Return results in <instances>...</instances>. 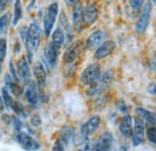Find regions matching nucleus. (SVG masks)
Returning a JSON list of instances; mask_svg holds the SVG:
<instances>
[{
  "label": "nucleus",
  "instance_id": "f257e3e1",
  "mask_svg": "<svg viewBox=\"0 0 156 151\" xmlns=\"http://www.w3.org/2000/svg\"><path fill=\"white\" fill-rule=\"evenodd\" d=\"M41 41V29L37 23H31L28 26V37L25 41V48L28 54V61L33 60V53L37 51Z\"/></svg>",
  "mask_w": 156,
  "mask_h": 151
},
{
  "label": "nucleus",
  "instance_id": "f03ea898",
  "mask_svg": "<svg viewBox=\"0 0 156 151\" xmlns=\"http://www.w3.org/2000/svg\"><path fill=\"white\" fill-rule=\"evenodd\" d=\"M58 13H59L58 2H52L47 7V10L44 12V17H43V33H44V35L47 37L51 36V34L53 31V26L55 24Z\"/></svg>",
  "mask_w": 156,
  "mask_h": 151
},
{
  "label": "nucleus",
  "instance_id": "7ed1b4c3",
  "mask_svg": "<svg viewBox=\"0 0 156 151\" xmlns=\"http://www.w3.org/2000/svg\"><path fill=\"white\" fill-rule=\"evenodd\" d=\"M101 76V67L98 62H93L84 68L79 77V82L82 85H90L95 83Z\"/></svg>",
  "mask_w": 156,
  "mask_h": 151
},
{
  "label": "nucleus",
  "instance_id": "20e7f679",
  "mask_svg": "<svg viewBox=\"0 0 156 151\" xmlns=\"http://www.w3.org/2000/svg\"><path fill=\"white\" fill-rule=\"evenodd\" d=\"M151 9H153V5L150 2L144 4L143 7L140 9V13L136 22V33L138 35H143L147 31V28L151 18Z\"/></svg>",
  "mask_w": 156,
  "mask_h": 151
},
{
  "label": "nucleus",
  "instance_id": "39448f33",
  "mask_svg": "<svg viewBox=\"0 0 156 151\" xmlns=\"http://www.w3.org/2000/svg\"><path fill=\"white\" fill-rule=\"evenodd\" d=\"M60 49L58 46H55L52 41L46 46L44 49V54H43V59H44V64L47 65L48 68H54L57 62H58V58L60 54Z\"/></svg>",
  "mask_w": 156,
  "mask_h": 151
},
{
  "label": "nucleus",
  "instance_id": "423d86ee",
  "mask_svg": "<svg viewBox=\"0 0 156 151\" xmlns=\"http://www.w3.org/2000/svg\"><path fill=\"white\" fill-rule=\"evenodd\" d=\"M144 137H145V125L144 121L140 118H135L133 119V130H132V145L138 146L144 142Z\"/></svg>",
  "mask_w": 156,
  "mask_h": 151
},
{
  "label": "nucleus",
  "instance_id": "0eeeda50",
  "mask_svg": "<svg viewBox=\"0 0 156 151\" xmlns=\"http://www.w3.org/2000/svg\"><path fill=\"white\" fill-rule=\"evenodd\" d=\"M72 24L75 30L80 33L84 25V6L80 1H76L72 9Z\"/></svg>",
  "mask_w": 156,
  "mask_h": 151
},
{
  "label": "nucleus",
  "instance_id": "6e6552de",
  "mask_svg": "<svg viewBox=\"0 0 156 151\" xmlns=\"http://www.w3.org/2000/svg\"><path fill=\"white\" fill-rule=\"evenodd\" d=\"M101 125V118L98 115H94L91 116L85 124L82 125L80 127V135L83 139H88L89 135L94 134V133L98 131V128Z\"/></svg>",
  "mask_w": 156,
  "mask_h": 151
},
{
  "label": "nucleus",
  "instance_id": "1a4fd4ad",
  "mask_svg": "<svg viewBox=\"0 0 156 151\" xmlns=\"http://www.w3.org/2000/svg\"><path fill=\"white\" fill-rule=\"evenodd\" d=\"M83 51V42L82 41H76L72 44H70V47L66 49V52L64 53L62 61L65 64H72L73 61L77 60V58L80 55Z\"/></svg>",
  "mask_w": 156,
  "mask_h": 151
},
{
  "label": "nucleus",
  "instance_id": "9d476101",
  "mask_svg": "<svg viewBox=\"0 0 156 151\" xmlns=\"http://www.w3.org/2000/svg\"><path fill=\"white\" fill-rule=\"evenodd\" d=\"M15 138L24 150H39L40 149V143L37 140H35L33 137H30L28 133L20 131L15 135Z\"/></svg>",
  "mask_w": 156,
  "mask_h": 151
},
{
  "label": "nucleus",
  "instance_id": "9b49d317",
  "mask_svg": "<svg viewBox=\"0 0 156 151\" xmlns=\"http://www.w3.org/2000/svg\"><path fill=\"white\" fill-rule=\"evenodd\" d=\"M114 51H115V42L112 40H107V41H103L96 48L94 57L98 60H101V59H105L108 55H111Z\"/></svg>",
  "mask_w": 156,
  "mask_h": 151
},
{
  "label": "nucleus",
  "instance_id": "f8f14e48",
  "mask_svg": "<svg viewBox=\"0 0 156 151\" xmlns=\"http://www.w3.org/2000/svg\"><path fill=\"white\" fill-rule=\"evenodd\" d=\"M106 36H107V34L103 30H96V31L91 33V35H89V37L85 41L87 49L95 51L103 41H106Z\"/></svg>",
  "mask_w": 156,
  "mask_h": 151
},
{
  "label": "nucleus",
  "instance_id": "ddd939ff",
  "mask_svg": "<svg viewBox=\"0 0 156 151\" xmlns=\"http://www.w3.org/2000/svg\"><path fill=\"white\" fill-rule=\"evenodd\" d=\"M24 95H25V98L29 102V104L31 107L36 108L40 102V94H39V90H37V85L33 80L28 84V88L25 89Z\"/></svg>",
  "mask_w": 156,
  "mask_h": 151
},
{
  "label": "nucleus",
  "instance_id": "4468645a",
  "mask_svg": "<svg viewBox=\"0 0 156 151\" xmlns=\"http://www.w3.org/2000/svg\"><path fill=\"white\" fill-rule=\"evenodd\" d=\"M113 146V135L111 132H103L100 138L98 139V142L94 143V149L93 150H111Z\"/></svg>",
  "mask_w": 156,
  "mask_h": 151
},
{
  "label": "nucleus",
  "instance_id": "2eb2a0df",
  "mask_svg": "<svg viewBox=\"0 0 156 151\" xmlns=\"http://www.w3.org/2000/svg\"><path fill=\"white\" fill-rule=\"evenodd\" d=\"M17 72L18 77L25 84H29L31 82V71L29 67V61L25 58H20L17 64Z\"/></svg>",
  "mask_w": 156,
  "mask_h": 151
},
{
  "label": "nucleus",
  "instance_id": "dca6fc26",
  "mask_svg": "<svg viewBox=\"0 0 156 151\" xmlns=\"http://www.w3.org/2000/svg\"><path fill=\"white\" fill-rule=\"evenodd\" d=\"M132 130H133V119L129 114H125V116H122V119L119 122V132L124 138H131Z\"/></svg>",
  "mask_w": 156,
  "mask_h": 151
},
{
  "label": "nucleus",
  "instance_id": "f3484780",
  "mask_svg": "<svg viewBox=\"0 0 156 151\" xmlns=\"http://www.w3.org/2000/svg\"><path fill=\"white\" fill-rule=\"evenodd\" d=\"M33 73L36 79V85L40 89H43L46 86V79H47V73H46V68L43 66L42 62H35L34 64V68H33Z\"/></svg>",
  "mask_w": 156,
  "mask_h": 151
},
{
  "label": "nucleus",
  "instance_id": "a211bd4d",
  "mask_svg": "<svg viewBox=\"0 0 156 151\" xmlns=\"http://www.w3.org/2000/svg\"><path fill=\"white\" fill-rule=\"evenodd\" d=\"M98 17V10L96 7V4L93 1H89L87 6L84 7V23L87 24H93Z\"/></svg>",
  "mask_w": 156,
  "mask_h": 151
},
{
  "label": "nucleus",
  "instance_id": "6ab92c4d",
  "mask_svg": "<svg viewBox=\"0 0 156 151\" xmlns=\"http://www.w3.org/2000/svg\"><path fill=\"white\" fill-rule=\"evenodd\" d=\"M5 88L9 91H11V94H13L15 96H20V95L24 93L23 88L20 86L17 82H15L10 75L5 76Z\"/></svg>",
  "mask_w": 156,
  "mask_h": 151
},
{
  "label": "nucleus",
  "instance_id": "aec40b11",
  "mask_svg": "<svg viewBox=\"0 0 156 151\" xmlns=\"http://www.w3.org/2000/svg\"><path fill=\"white\" fill-rule=\"evenodd\" d=\"M136 115L138 118H140L144 122H148L149 125H155L156 124V114L148 111V109H144V108H140V107H137L135 109Z\"/></svg>",
  "mask_w": 156,
  "mask_h": 151
},
{
  "label": "nucleus",
  "instance_id": "412c9836",
  "mask_svg": "<svg viewBox=\"0 0 156 151\" xmlns=\"http://www.w3.org/2000/svg\"><path fill=\"white\" fill-rule=\"evenodd\" d=\"M55 46H58L59 48H61L65 44V33L62 30V28L59 25L54 29L53 34H52V40H51Z\"/></svg>",
  "mask_w": 156,
  "mask_h": 151
},
{
  "label": "nucleus",
  "instance_id": "4be33fe9",
  "mask_svg": "<svg viewBox=\"0 0 156 151\" xmlns=\"http://www.w3.org/2000/svg\"><path fill=\"white\" fill-rule=\"evenodd\" d=\"M10 108L12 109V112L16 114L17 116H22V118H27L29 113L27 112V109L24 108V106L20 103V101L17 100H12L11 101V104H10Z\"/></svg>",
  "mask_w": 156,
  "mask_h": 151
},
{
  "label": "nucleus",
  "instance_id": "5701e85b",
  "mask_svg": "<svg viewBox=\"0 0 156 151\" xmlns=\"http://www.w3.org/2000/svg\"><path fill=\"white\" fill-rule=\"evenodd\" d=\"M73 134H75L73 128H71V127H64L60 131V140L64 143V145H67L73 139Z\"/></svg>",
  "mask_w": 156,
  "mask_h": 151
},
{
  "label": "nucleus",
  "instance_id": "b1692460",
  "mask_svg": "<svg viewBox=\"0 0 156 151\" xmlns=\"http://www.w3.org/2000/svg\"><path fill=\"white\" fill-rule=\"evenodd\" d=\"M10 19H11V15L10 13H5L4 16L0 17V35L6 33L7 26L10 24Z\"/></svg>",
  "mask_w": 156,
  "mask_h": 151
},
{
  "label": "nucleus",
  "instance_id": "393cba45",
  "mask_svg": "<svg viewBox=\"0 0 156 151\" xmlns=\"http://www.w3.org/2000/svg\"><path fill=\"white\" fill-rule=\"evenodd\" d=\"M6 49H7V42H6V38L0 37V73H1V68H2L4 59H5V57H6Z\"/></svg>",
  "mask_w": 156,
  "mask_h": 151
},
{
  "label": "nucleus",
  "instance_id": "a878e982",
  "mask_svg": "<svg viewBox=\"0 0 156 151\" xmlns=\"http://www.w3.org/2000/svg\"><path fill=\"white\" fill-rule=\"evenodd\" d=\"M145 137H147V139H148V142H149L150 144H153V145L156 146V127L154 125L147 130Z\"/></svg>",
  "mask_w": 156,
  "mask_h": 151
},
{
  "label": "nucleus",
  "instance_id": "bb28decb",
  "mask_svg": "<svg viewBox=\"0 0 156 151\" xmlns=\"http://www.w3.org/2000/svg\"><path fill=\"white\" fill-rule=\"evenodd\" d=\"M20 18H22V6H20V0H17L16 4H15V16H13V19H12V24L16 25L20 22Z\"/></svg>",
  "mask_w": 156,
  "mask_h": 151
},
{
  "label": "nucleus",
  "instance_id": "cd10ccee",
  "mask_svg": "<svg viewBox=\"0 0 156 151\" xmlns=\"http://www.w3.org/2000/svg\"><path fill=\"white\" fill-rule=\"evenodd\" d=\"M130 1V6L133 11H139L143 5L145 4V0H129Z\"/></svg>",
  "mask_w": 156,
  "mask_h": 151
},
{
  "label": "nucleus",
  "instance_id": "c85d7f7f",
  "mask_svg": "<svg viewBox=\"0 0 156 151\" xmlns=\"http://www.w3.org/2000/svg\"><path fill=\"white\" fill-rule=\"evenodd\" d=\"M2 100H4L5 107H6V108H10V104H11V101H12V98H11V96H10V93H9V90H7L5 86L2 88Z\"/></svg>",
  "mask_w": 156,
  "mask_h": 151
},
{
  "label": "nucleus",
  "instance_id": "c756f323",
  "mask_svg": "<svg viewBox=\"0 0 156 151\" xmlns=\"http://www.w3.org/2000/svg\"><path fill=\"white\" fill-rule=\"evenodd\" d=\"M10 76L12 77V79L15 80V82H20V77H18V72H17V68H15V66H13V62L12 61H10Z\"/></svg>",
  "mask_w": 156,
  "mask_h": 151
},
{
  "label": "nucleus",
  "instance_id": "7c9ffc66",
  "mask_svg": "<svg viewBox=\"0 0 156 151\" xmlns=\"http://www.w3.org/2000/svg\"><path fill=\"white\" fill-rule=\"evenodd\" d=\"M117 107L118 109H119V112H121V113L124 114H129V107H127V104H126V102L125 101H119L117 103Z\"/></svg>",
  "mask_w": 156,
  "mask_h": 151
},
{
  "label": "nucleus",
  "instance_id": "2f4dec72",
  "mask_svg": "<svg viewBox=\"0 0 156 151\" xmlns=\"http://www.w3.org/2000/svg\"><path fill=\"white\" fill-rule=\"evenodd\" d=\"M149 68H150L151 72L156 73V53L149 60Z\"/></svg>",
  "mask_w": 156,
  "mask_h": 151
},
{
  "label": "nucleus",
  "instance_id": "473e14b6",
  "mask_svg": "<svg viewBox=\"0 0 156 151\" xmlns=\"http://www.w3.org/2000/svg\"><path fill=\"white\" fill-rule=\"evenodd\" d=\"M20 35L22 41L25 43L27 37H28V26H22V28H20Z\"/></svg>",
  "mask_w": 156,
  "mask_h": 151
},
{
  "label": "nucleus",
  "instance_id": "72a5a7b5",
  "mask_svg": "<svg viewBox=\"0 0 156 151\" xmlns=\"http://www.w3.org/2000/svg\"><path fill=\"white\" fill-rule=\"evenodd\" d=\"M31 124H33V126H35V127H37V126L41 125V118H40L39 114H35V115L31 116Z\"/></svg>",
  "mask_w": 156,
  "mask_h": 151
},
{
  "label": "nucleus",
  "instance_id": "f704fd0d",
  "mask_svg": "<svg viewBox=\"0 0 156 151\" xmlns=\"http://www.w3.org/2000/svg\"><path fill=\"white\" fill-rule=\"evenodd\" d=\"M12 122H13V125H15V128H16V131L17 132H20V128H22V121L20 120V118L18 116H16V118H13L12 119Z\"/></svg>",
  "mask_w": 156,
  "mask_h": 151
},
{
  "label": "nucleus",
  "instance_id": "c9c22d12",
  "mask_svg": "<svg viewBox=\"0 0 156 151\" xmlns=\"http://www.w3.org/2000/svg\"><path fill=\"white\" fill-rule=\"evenodd\" d=\"M148 93L153 96H156V83H150L148 85Z\"/></svg>",
  "mask_w": 156,
  "mask_h": 151
},
{
  "label": "nucleus",
  "instance_id": "e433bc0d",
  "mask_svg": "<svg viewBox=\"0 0 156 151\" xmlns=\"http://www.w3.org/2000/svg\"><path fill=\"white\" fill-rule=\"evenodd\" d=\"M53 150H60V151H62V150H65V145H64V143L59 139L58 142L54 144V146H53Z\"/></svg>",
  "mask_w": 156,
  "mask_h": 151
},
{
  "label": "nucleus",
  "instance_id": "4c0bfd02",
  "mask_svg": "<svg viewBox=\"0 0 156 151\" xmlns=\"http://www.w3.org/2000/svg\"><path fill=\"white\" fill-rule=\"evenodd\" d=\"M1 118H2V121H5L6 124H7V122H10V120H9V119H10V116H9V115H6V114H5V115H2Z\"/></svg>",
  "mask_w": 156,
  "mask_h": 151
},
{
  "label": "nucleus",
  "instance_id": "58836bf2",
  "mask_svg": "<svg viewBox=\"0 0 156 151\" xmlns=\"http://www.w3.org/2000/svg\"><path fill=\"white\" fill-rule=\"evenodd\" d=\"M76 1H77V0H65V4H67L69 6H71V5H73Z\"/></svg>",
  "mask_w": 156,
  "mask_h": 151
},
{
  "label": "nucleus",
  "instance_id": "ea45409f",
  "mask_svg": "<svg viewBox=\"0 0 156 151\" xmlns=\"http://www.w3.org/2000/svg\"><path fill=\"white\" fill-rule=\"evenodd\" d=\"M4 106H5V103H4V100H2V97L0 96V111H2V109H4Z\"/></svg>",
  "mask_w": 156,
  "mask_h": 151
},
{
  "label": "nucleus",
  "instance_id": "a19ab883",
  "mask_svg": "<svg viewBox=\"0 0 156 151\" xmlns=\"http://www.w3.org/2000/svg\"><path fill=\"white\" fill-rule=\"evenodd\" d=\"M4 4H5V0H0V10H2Z\"/></svg>",
  "mask_w": 156,
  "mask_h": 151
},
{
  "label": "nucleus",
  "instance_id": "79ce46f5",
  "mask_svg": "<svg viewBox=\"0 0 156 151\" xmlns=\"http://www.w3.org/2000/svg\"><path fill=\"white\" fill-rule=\"evenodd\" d=\"M149 1H150L151 5H156V0H149Z\"/></svg>",
  "mask_w": 156,
  "mask_h": 151
}]
</instances>
